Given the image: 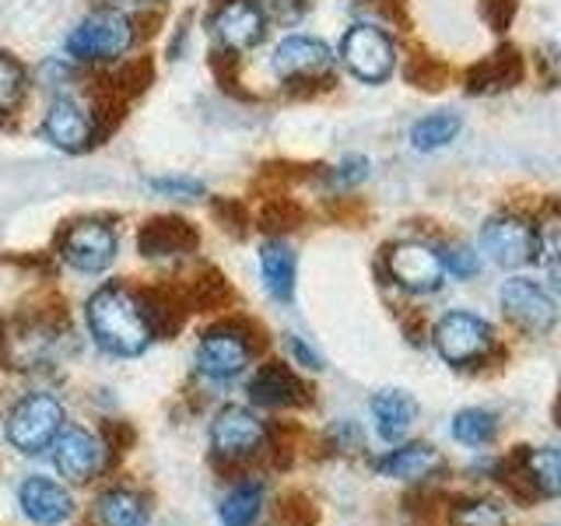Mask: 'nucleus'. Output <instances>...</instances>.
Masks as SVG:
<instances>
[{
  "instance_id": "obj_24",
  "label": "nucleus",
  "mask_w": 561,
  "mask_h": 526,
  "mask_svg": "<svg viewBox=\"0 0 561 526\" xmlns=\"http://www.w3.org/2000/svg\"><path fill=\"white\" fill-rule=\"evenodd\" d=\"M453 438L467 449H484L491 438L499 432V418L484 411V408H463L453 414V425H449Z\"/></svg>"
},
{
  "instance_id": "obj_30",
  "label": "nucleus",
  "mask_w": 561,
  "mask_h": 526,
  "mask_svg": "<svg viewBox=\"0 0 561 526\" xmlns=\"http://www.w3.org/2000/svg\"><path fill=\"white\" fill-rule=\"evenodd\" d=\"M148 186L154 193H165V197H172V201L204 197V183L201 180H186V175H162V180H151Z\"/></svg>"
},
{
  "instance_id": "obj_8",
  "label": "nucleus",
  "mask_w": 561,
  "mask_h": 526,
  "mask_svg": "<svg viewBox=\"0 0 561 526\" xmlns=\"http://www.w3.org/2000/svg\"><path fill=\"white\" fill-rule=\"evenodd\" d=\"M267 14L256 0H218V8L210 11V43H215L225 57H242L263 43L267 35Z\"/></svg>"
},
{
  "instance_id": "obj_23",
  "label": "nucleus",
  "mask_w": 561,
  "mask_h": 526,
  "mask_svg": "<svg viewBox=\"0 0 561 526\" xmlns=\"http://www.w3.org/2000/svg\"><path fill=\"white\" fill-rule=\"evenodd\" d=\"M267 505V488L260 481H239L218 505L221 526H256Z\"/></svg>"
},
{
  "instance_id": "obj_33",
  "label": "nucleus",
  "mask_w": 561,
  "mask_h": 526,
  "mask_svg": "<svg viewBox=\"0 0 561 526\" xmlns=\"http://www.w3.org/2000/svg\"><path fill=\"white\" fill-rule=\"evenodd\" d=\"M288 351H291V358L302 368H312V373H320V368H323V358L316 355V351L302 338H295V333H288Z\"/></svg>"
},
{
  "instance_id": "obj_11",
  "label": "nucleus",
  "mask_w": 561,
  "mask_h": 526,
  "mask_svg": "<svg viewBox=\"0 0 561 526\" xmlns=\"http://www.w3.org/2000/svg\"><path fill=\"white\" fill-rule=\"evenodd\" d=\"M386 274L397 288L411 291V295H428L438 291L446 281V267L438 250H432L428 242H397L386 253Z\"/></svg>"
},
{
  "instance_id": "obj_4",
  "label": "nucleus",
  "mask_w": 561,
  "mask_h": 526,
  "mask_svg": "<svg viewBox=\"0 0 561 526\" xmlns=\"http://www.w3.org/2000/svg\"><path fill=\"white\" fill-rule=\"evenodd\" d=\"M253 355H256V341L245 333V327L218 323L204 330L197 351H193V365H197V373L210 382H232L250 368Z\"/></svg>"
},
{
  "instance_id": "obj_27",
  "label": "nucleus",
  "mask_w": 561,
  "mask_h": 526,
  "mask_svg": "<svg viewBox=\"0 0 561 526\" xmlns=\"http://www.w3.org/2000/svg\"><path fill=\"white\" fill-rule=\"evenodd\" d=\"M25 95V70L14 57L0 53V116L11 113Z\"/></svg>"
},
{
  "instance_id": "obj_7",
  "label": "nucleus",
  "mask_w": 561,
  "mask_h": 526,
  "mask_svg": "<svg viewBox=\"0 0 561 526\" xmlns=\"http://www.w3.org/2000/svg\"><path fill=\"white\" fill-rule=\"evenodd\" d=\"M119 250L116 228L102 218H81L75 225L64 228L57 253L67 267H75L78 274H102L113 267Z\"/></svg>"
},
{
  "instance_id": "obj_26",
  "label": "nucleus",
  "mask_w": 561,
  "mask_h": 526,
  "mask_svg": "<svg viewBox=\"0 0 561 526\" xmlns=\"http://www.w3.org/2000/svg\"><path fill=\"white\" fill-rule=\"evenodd\" d=\"M449 523L453 526H505V508L491 499H470L453 508Z\"/></svg>"
},
{
  "instance_id": "obj_20",
  "label": "nucleus",
  "mask_w": 561,
  "mask_h": 526,
  "mask_svg": "<svg viewBox=\"0 0 561 526\" xmlns=\"http://www.w3.org/2000/svg\"><path fill=\"white\" fill-rule=\"evenodd\" d=\"M260 274H263V288L271 291L277 302H291L295 298V277H298V260L288 242L271 239L260 245Z\"/></svg>"
},
{
  "instance_id": "obj_9",
  "label": "nucleus",
  "mask_w": 561,
  "mask_h": 526,
  "mask_svg": "<svg viewBox=\"0 0 561 526\" xmlns=\"http://www.w3.org/2000/svg\"><path fill=\"white\" fill-rule=\"evenodd\" d=\"M341 64L365 84H382L397 67V46L379 25H351L341 39Z\"/></svg>"
},
{
  "instance_id": "obj_13",
  "label": "nucleus",
  "mask_w": 561,
  "mask_h": 526,
  "mask_svg": "<svg viewBox=\"0 0 561 526\" xmlns=\"http://www.w3.org/2000/svg\"><path fill=\"white\" fill-rule=\"evenodd\" d=\"M481 250L499 267H523L537 256V232L526 218L495 215L481 228Z\"/></svg>"
},
{
  "instance_id": "obj_18",
  "label": "nucleus",
  "mask_w": 561,
  "mask_h": 526,
  "mask_svg": "<svg viewBox=\"0 0 561 526\" xmlns=\"http://www.w3.org/2000/svg\"><path fill=\"white\" fill-rule=\"evenodd\" d=\"M438 467H443V456H438V449L428 443L397 446L376 460V470L382 478H393V481H425Z\"/></svg>"
},
{
  "instance_id": "obj_25",
  "label": "nucleus",
  "mask_w": 561,
  "mask_h": 526,
  "mask_svg": "<svg viewBox=\"0 0 561 526\" xmlns=\"http://www.w3.org/2000/svg\"><path fill=\"white\" fill-rule=\"evenodd\" d=\"M460 127L463 123L456 113H428L411 127V145H414V151H438V148L453 145Z\"/></svg>"
},
{
  "instance_id": "obj_19",
  "label": "nucleus",
  "mask_w": 561,
  "mask_h": 526,
  "mask_svg": "<svg viewBox=\"0 0 561 526\" xmlns=\"http://www.w3.org/2000/svg\"><path fill=\"white\" fill-rule=\"evenodd\" d=\"M137 245L148 260H172V256L190 253L193 245H197V236H193V228L180 218H154L140 228Z\"/></svg>"
},
{
  "instance_id": "obj_5",
  "label": "nucleus",
  "mask_w": 561,
  "mask_h": 526,
  "mask_svg": "<svg viewBox=\"0 0 561 526\" xmlns=\"http://www.w3.org/2000/svg\"><path fill=\"white\" fill-rule=\"evenodd\" d=\"M271 428L256 411L242 408V403H228L210 421V453L221 464H245L267 449Z\"/></svg>"
},
{
  "instance_id": "obj_31",
  "label": "nucleus",
  "mask_w": 561,
  "mask_h": 526,
  "mask_svg": "<svg viewBox=\"0 0 561 526\" xmlns=\"http://www.w3.org/2000/svg\"><path fill=\"white\" fill-rule=\"evenodd\" d=\"M256 4L267 14V22L277 25H295L306 11V0H256Z\"/></svg>"
},
{
  "instance_id": "obj_14",
  "label": "nucleus",
  "mask_w": 561,
  "mask_h": 526,
  "mask_svg": "<svg viewBox=\"0 0 561 526\" xmlns=\"http://www.w3.org/2000/svg\"><path fill=\"white\" fill-rule=\"evenodd\" d=\"M49 449H53V467H57V473L75 484L95 481L105 470V443L95 432H88L81 425L64 428Z\"/></svg>"
},
{
  "instance_id": "obj_21",
  "label": "nucleus",
  "mask_w": 561,
  "mask_h": 526,
  "mask_svg": "<svg viewBox=\"0 0 561 526\" xmlns=\"http://www.w3.org/2000/svg\"><path fill=\"white\" fill-rule=\"evenodd\" d=\"M368 411H373V421H376V432L386 438V443H400L403 435L411 432L414 418H417V403L414 397H408L403 390H379L368 403Z\"/></svg>"
},
{
  "instance_id": "obj_2",
  "label": "nucleus",
  "mask_w": 561,
  "mask_h": 526,
  "mask_svg": "<svg viewBox=\"0 0 561 526\" xmlns=\"http://www.w3.org/2000/svg\"><path fill=\"white\" fill-rule=\"evenodd\" d=\"M137 43V25L123 8H95L67 35V57L75 64L123 60Z\"/></svg>"
},
{
  "instance_id": "obj_17",
  "label": "nucleus",
  "mask_w": 561,
  "mask_h": 526,
  "mask_svg": "<svg viewBox=\"0 0 561 526\" xmlns=\"http://www.w3.org/2000/svg\"><path fill=\"white\" fill-rule=\"evenodd\" d=\"M250 400L256 408H267V411L295 408V403L306 400V386L288 365L271 362V365H260L256 376L250 379Z\"/></svg>"
},
{
  "instance_id": "obj_1",
  "label": "nucleus",
  "mask_w": 561,
  "mask_h": 526,
  "mask_svg": "<svg viewBox=\"0 0 561 526\" xmlns=\"http://www.w3.org/2000/svg\"><path fill=\"white\" fill-rule=\"evenodd\" d=\"M84 323L92 341L113 358H137L154 344L158 323L154 309L140 291L130 285H102L84 306Z\"/></svg>"
},
{
  "instance_id": "obj_22",
  "label": "nucleus",
  "mask_w": 561,
  "mask_h": 526,
  "mask_svg": "<svg viewBox=\"0 0 561 526\" xmlns=\"http://www.w3.org/2000/svg\"><path fill=\"white\" fill-rule=\"evenodd\" d=\"M95 519L102 526H148L151 505L134 488H105L95 499Z\"/></svg>"
},
{
  "instance_id": "obj_32",
  "label": "nucleus",
  "mask_w": 561,
  "mask_h": 526,
  "mask_svg": "<svg viewBox=\"0 0 561 526\" xmlns=\"http://www.w3.org/2000/svg\"><path fill=\"white\" fill-rule=\"evenodd\" d=\"M368 175V158H362V155H347L344 162L333 169V183H341V186H355V183H362Z\"/></svg>"
},
{
  "instance_id": "obj_3",
  "label": "nucleus",
  "mask_w": 561,
  "mask_h": 526,
  "mask_svg": "<svg viewBox=\"0 0 561 526\" xmlns=\"http://www.w3.org/2000/svg\"><path fill=\"white\" fill-rule=\"evenodd\" d=\"M64 432V403L53 393H28L14 403L4 421L11 449L22 456H43Z\"/></svg>"
},
{
  "instance_id": "obj_16",
  "label": "nucleus",
  "mask_w": 561,
  "mask_h": 526,
  "mask_svg": "<svg viewBox=\"0 0 561 526\" xmlns=\"http://www.w3.org/2000/svg\"><path fill=\"white\" fill-rule=\"evenodd\" d=\"M18 505H22L25 519L35 526H64L75 519V495L53 478H39L32 473L22 484H18Z\"/></svg>"
},
{
  "instance_id": "obj_28",
  "label": "nucleus",
  "mask_w": 561,
  "mask_h": 526,
  "mask_svg": "<svg viewBox=\"0 0 561 526\" xmlns=\"http://www.w3.org/2000/svg\"><path fill=\"white\" fill-rule=\"evenodd\" d=\"M537 256L543 263V271H548L554 291H561V221H551L537 236Z\"/></svg>"
},
{
  "instance_id": "obj_12",
  "label": "nucleus",
  "mask_w": 561,
  "mask_h": 526,
  "mask_svg": "<svg viewBox=\"0 0 561 526\" xmlns=\"http://www.w3.org/2000/svg\"><path fill=\"white\" fill-rule=\"evenodd\" d=\"M99 134L95 113L88 110V102H81L78 95H57L49 102V110L43 116V137L49 140L57 151H84L92 148V140Z\"/></svg>"
},
{
  "instance_id": "obj_6",
  "label": "nucleus",
  "mask_w": 561,
  "mask_h": 526,
  "mask_svg": "<svg viewBox=\"0 0 561 526\" xmlns=\"http://www.w3.org/2000/svg\"><path fill=\"white\" fill-rule=\"evenodd\" d=\"M432 344L438 351V358L456 365V368H467L473 362H481L491 344H495V330H491L488 320L473 312H446L438 316V323L432 327Z\"/></svg>"
},
{
  "instance_id": "obj_29",
  "label": "nucleus",
  "mask_w": 561,
  "mask_h": 526,
  "mask_svg": "<svg viewBox=\"0 0 561 526\" xmlns=\"http://www.w3.org/2000/svg\"><path fill=\"white\" fill-rule=\"evenodd\" d=\"M443 256V267H446V274L449 277H460V281H467V277H473L478 274V253L470 250V245H449V250H443L438 253Z\"/></svg>"
},
{
  "instance_id": "obj_15",
  "label": "nucleus",
  "mask_w": 561,
  "mask_h": 526,
  "mask_svg": "<svg viewBox=\"0 0 561 526\" xmlns=\"http://www.w3.org/2000/svg\"><path fill=\"white\" fill-rule=\"evenodd\" d=\"M502 309L523 333L540 338V333H551L558 323V306L554 298L543 291L540 285L526 277H513L502 285Z\"/></svg>"
},
{
  "instance_id": "obj_10",
  "label": "nucleus",
  "mask_w": 561,
  "mask_h": 526,
  "mask_svg": "<svg viewBox=\"0 0 561 526\" xmlns=\"http://www.w3.org/2000/svg\"><path fill=\"white\" fill-rule=\"evenodd\" d=\"M333 49L323 39H312V35H288L274 46L271 70L277 81L285 84H316L327 81L333 75Z\"/></svg>"
}]
</instances>
